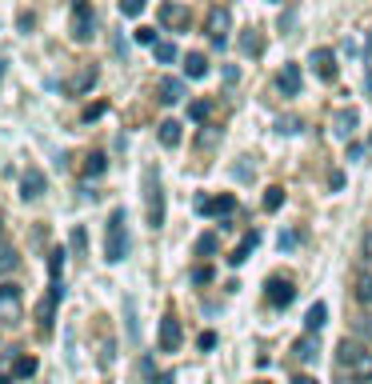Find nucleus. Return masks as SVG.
<instances>
[{
  "mask_svg": "<svg viewBox=\"0 0 372 384\" xmlns=\"http://www.w3.org/2000/svg\"><path fill=\"white\" fill-rule=\"evenodd\" d=\"M60 269H65V249H52L48 252V272H52V280H60Z\"/></svg>",
  "mask_w": 372,
  "mask_h": 384,
  "instance_id": "nucleus-30",
  "label": "nucleus"
},
{
  "mask_svg": "<svg viewBox=\"0 0 372 384\" xmlns=\"http://www.w3.org/2000/svg\"><path fill=\"white\" fill-rule=\"evenodd\" d=\"M60 300H65V284H60V280H52V284H48V293H45V300L36 304V328H40V337H52Z\"/></svg>",
  "mask_w": 372,
  "mask_h": 384,
  "instance_id": "nucleus-3",
  "label": "nucleus"
},
{
  "mask_svg": "<svg viewBox=\"0 0 372 384\" xmlns=\"http://www.w3.org/2000/svg\"><path fill=\"white\" fill-rule=\"evenodd\" d=\"M21 317V289L16 284H0V320Z\"/></svg>",
  "mask_w": 372,
  "mask_h": 384,
  "instance_id": "nucleus-13",
  "label": "nucleus"
},
{
  "mask_svg": "<svg viewBox=\"0 0 372 384\" xmlns=\"http://www.w3.org/2000/svg\"><path fill=\"white\" fill-rule=\"evenodd\" d=\"M264 212H277L280 204H284V188H280V184H272V188H268V192H264Z\"/></svg>",
  "mask_w": 372,
  "mask_h": 384,
  "instance_id": "nucleus-28",
  "label": "nucleus"
},
{
  "mask_svg": "<svg viewBox=\"0 0 372 384\" xmlns=\"http://www.w3.org/2000/svg\"><path fill=\"white\" fill-rule=\"evenodd\" d=\"M277 89L280 96H301V65H280Z\"/></svg>",
  "mask_w": 372,
  "mask_h": 384,
  "instance_id": "nucleus-12",
  "label": "nucleus"
},
{
  "mask_svg": "<svg viewBox=\"0 0 372 384\" xmlns=\"http://www.w3.org/2000/svg\"><path fill=\"white\" fill-rule=\"evenodd\" d=\"M209 252H216V236H200L196 240V256H209Z\"/></svg>",
  "mask_w": 372,
  "mask_h": 384,
  "instance_id": "nucleus-36",
  "label": "nucleus"
},
{
  "mask_svg": "<svg viewBox=\"0 0 372 384\" xmlns=\"http://www.w3.org/2000/svg\"><path fill=\"white\" fill-rule=\"evenodd\" d=\"M12 269H16V249L0 245V272H12Z\"/></svg>",
  "mask_w": 372,
  "mask_h": 384,
  "instance_id": "nucleus-31",
  "label": "nucleus"
},
{
  "mask_svg": "<svg viewBox=\"0 0 372 384\" xmlns=\"http://www.w3.org/2000/svg\"><path fill=\"white\" fill-rule=\"evenodd\" d=\"M144 4H148V0H120V12H124V16H140Z\"/></svg>",
  "mask_w": 372,
  "mask_h": 384,
  "instance_id": "nucleus-34",
  "label": "nucleus"
},
{
  "mask_svg": "<svg viewBox=\"0 0 372 384\" xmlns=\"http://www.w3.org/2000/svg\"><path fill=\"white\" fill-rule=\"evenodd\" d=\"M181 128H185V124H181V120H161V124H156V140H161L164 148H176V144H181Z\"/></svg>",
  "mask_w": 372,
  "mask_h": 384,
  "instance_id": "nucleus-16",
  "label": "nucleus"
},
{
  "mask_svg": "<svg viewBox=\"0 0 372 384\" xmlns=\"http://www.w3.org/2000/svg\"><path fill=\"white\" fill-rule=\"evenodd\" d=\"M352 293H356V300H360V304L372 313V276H369V272H360V276H356V289H352Z\"/></svg>",
  "mask_w": 372,
  "mask_h": 384,
  "instance_id": "nucleus-24",
  "label": "nucleus"
},
{
  "mask_svg": "<svg viewBox=\"0 0 372 384\" xmlns=\"http://www.w3.org/2000/svg\"><path fill=\"white\" fill-rule=\"evenodd\" d=\"M108 168V157L104 153H89V160H84V177H100Z\"/></svg>",
  "mask_w": 372,
  "mask_h": 384,
  "instance_id": "nucleus-27",
  "label": "nucleus"
},
{
  "mask_svg": "<svg viewBox=\"0 0 372 384\" xmlns=\"http://www.w3.org/2000/svg\"><path fill=\"white\" fill-rule=\"evenodd\" d=\"M156 384H176V376H172V372H164V376H156Z\"/></svg>",
  "mask_w": 372,
  "mask_h": 384,
  "instance_id": "nucleus-44",
  "label": "nucleus"
},
{
  "mask_svg": "<svg viewBox=\"0 0 372 384\" xmlns=\"http://www.w3.org/2000/svg\"><path fill=\"white\" fill-rule=\"evenodd\" d=\"M345 384H360V381H345Z\"/></svg>",
  "mask_w": 372,
  "mask_h": 384,
  "instance_id": "nucleus-49",
  "label": "nucleus"
},
{
  "mask_svg": "<svg viewBox=\"0 0 372 384\" xmlns=\"http://www.w3.org/2000/svg\"><path fill=\"white\" fill-rule=\"evenodd\" d=\"M369 92H372V76H369Z\"/></svg>",
  "mask_w": 372,
  "mask_h": 384,
  "instance_id": "nucleus-48",
  "label": "nucleus"
},
{
  "mask_svg": "<svg viewBox=\"0 0 372 384\" xmlns=\"http://www.w3.org/2000/svg\"><path fill=\"white\" fill-rule=\"evenodd\" d=\"M345 381H360V384H372V352H364L360 361L345 368Z\"/></svg>",
  "mask_w": 372,
  "mask_h": 384,
  "instance_id": "nucleus-19",
  "label": "nucleus"
},
{
  "mask_svg": "<svg viewBox=\"0 0 372 384\" xmlns=\"http://www.w3.org/2000/svg\"><path fill=\"white\" fill-rule=\"evenodd\" d=\"M0 76H4V60H0Z\"/></svg>",
  "mask_w": 372,
  "mask_h": 384,
  "instance_id": "nucleus-47",
  "label": "nucleus"
},
{
  "mask_svg": "<svg viewBox=\"0 0 372 384\" xmlns=\"http://www.w3.org/2000/svg\"><path fill=\"white\" fill-rule=\"evenodd\" d=\"M292 352H297L301 361H316V357H321V344H316V332H308L304 340H297V344H292Z\"/></svg>",
  "mask_w": 372,
  "mask_h": 384,
  "instance_id": "nucleus-23",
  "label": "nucleus"
},
{
  "mask_svg": "<svg viewBox=\"0 0 372 384\" xmlns=\"http://www.w3.org/2000/svg\"><path fill=\"white\" fill-rule=\"evenodd\" d=\"M40 192H45V172H40V168H28L21 177V196L24 201H36Z\"/></svg>",
  "mask_w": 372,
  "mask_h": 384,
  "instance_id": "nucleus-14",
  "label": "nucleus"
},
{
  "mask_svg": "<svg viewBox=\"0 0 372 384\" xmlns=\"http://www.w3.org/2000/svg\"><path fill=\"white\" fill-rule=\"evenodd\" d=\"M181 340H185V332H181V320L172 317V313H164V317H161V337H156L161 352H176V348H181Z\"/></svg>",
  "mask_w": 372,
  "mask_h": 384,
  "instance_id": "nucleus-6",
  "label": "nucleus"
},
{
  "mask_svg": "<svg viewBox=\"0 0 372 384\" xmlns=\"http://www.w3.org/2000/svg\"><path fill=\"white\" fill-rule=\"evenodd\" d=\"M96 76H100L96 65H84V68H80V76H72V80H69V92H72V96H84V92L96 84Z\"/></svg>",
  "mask_w": 372,
  "mask_h": 384,
  "instance_id": "nucleus-17",
  "label": "nucleus"
},
{
  "mask_svg": "<svg viewBox=\"0 0 372 384\" xmlns=\"http://www.w3.org/2000/svg\"><path fill=\"white\" fill-rule=\"evenodd\" d=\"M328 188H332V192H340V188H345V172H332V181H328Z\"/></svg>",
  "mask_w": 372,
  "mask_h": 384,
  "instance_id": "nucleus-41",
  "label": "nucleus"
},
{
  "mask_svg": "<svg viewBox=\"0 0 372 384\" xmlns=\"http://www.w3.org/2000/svg\"><path fill=\"white\" fill-rule=\"evenodd\" d=\"M360 157H364V148H360V144L352 140V144H349V160H360Z\"/></svg>",
  "mask_w": 372,
  "mask_h": 384,
  "instance_id": "nucleus-43",
  "label": "nucleus"
},
{
  "mask_svg": "<svg viewBox=\"0 0 372 384\" xmlns=\"http://www.w3.org/2000/svg\"><path fill=\"white\" fill-rule=\"evenodd\" d=\"M93 32H96L93 4L89 0H72V36L76 41H93Z\"/></svg>",
  "mask_w": 372,
  "mask_h": 384,
  "instance_id": "nucleus-4",
  "label": "nucleus"
},
{
  "mask_svg": "<svg viewBox=\"0 0 372 384\" xmlns=\"http://www.w3.org/2000/svg\"><path fill=\"white\" fill-rule=\"evenodd\" d=\"M140 192H144V225L156 232V228H164V188H161V168L156 164H144Z\"/></svg>",
  "mask_w": 372,
  "mask_h": 384,
  "instance_id": "nucleus-1",
  "label": "nucleus"
},
{
  "mask_svg": "<svg viewBox=\"0 0 372 384\" xmlns=\"http://www.w3.org/2000/svg\"><path fill=\"white\" fill-rule=\"evenodd\" d=\"M205 72H209V56H205V52H188L185 56V76L188 80H200Z\"/></svg>",
  "mask_w": 372,
  "mask_h": 384,
  "instance_id": "nucleus-22",
  "label": "nucleus"
},
{
  "mask_svg": "<svg viewBox=\"0 0 372 384\" xmlns=\"http://www.w3.org/2000/svg\"><path fill=\"white\" fill-rule=\"evenodd\" d=\"M32 372H36V361H32V357H21V361L12 364V376H21V381L32 376Z\"/></svg>",
  "mask_w": 372,
  "mask_h": 384,
  "instance_id": "nucleus-32",
  "label": "nucleus"
},
{
  "mask_svg": "<svg viewBox=\"0 0 372 384\" xmlns=\"http://www.w3.org/2000/svg\"><path fill=\"white\" fill-rule=\"evenodd\" d=\"M0 384H8V376H4V372H0Z\"/></svg>",
  "mask_w": 372,
  "mask_h": 384,
  "instance_id": "nucleus-46",
  "label": "nucleus"
},
{
  "mask_svg": "<svg viewBox=\"0 0 372 384\" xmlns=\"http://www.w3.org/2000/svg\"><path fill=\"white\" fill-rule=\"evenodd\" d=\"M152 52H156V60H161V65H172V60H181V48L172 45V41H161V45L152 48Z\"/></svg>",
  "mask_w": 372,
  "mask_h": 384,
  "instance_id": "nucleus-26",
  "label": "nucleus"
},
{
  "mask_svg": "<svg viewBox=\"0 0 372 384\" xmlns=\"http://www.w3.org/2000/svg\"><path fill=\"white\" fill-rule=\"evenodd\" d=\"M156 100H161V104H176V100H185V80L164 76L161 84H156Z\"/></svg>",
  "mask_w": 372,
  "mask_h": 384,
  "instance_id": "nucleus-15",
  "label": "nucleus"
},
{
  "mask_svg": "<svg viewBox=\"0 0 372 384\" xmlns=\"http://www.w3.org/2000/svg\"><path fill=\"white\" fill-rule=\"evenodd\" d=\"M124 208H113L108 225H104V260L108 264H120L128 256V225H124Z\"/></svg>",
  "mask_w": 372,
  "mask_h": 384,
  "instance_id": "nucleus-2",
  "label": "nucleus"
},
{
  "mask_svg": "<svg viewBox=\"0 0 372 384\" xmlns=\"http://www.w3.org/2000/svg\"><path fill=\"white\" fill-rule=\"evenodd\" d=\"M100 113H104V100H96V104H89V109H84V120H96Z\"/></svg>",
  "mask_w": 372,
  "mask_h": 384,
  "instance_id": "nucleus-39",
  "label": "nucleus"
},
{
  "mask_svg": "<svg viewBox=\"0 0 372 384\" xmlns=\"http://www.w3.org/2000/svg\"><path fill=\"white\" fill-rule=\"evenodd\" d=\"M205 348H216V332H200V352Z\"/></svg>",
  "mask_w": 372,
  "mask_h": 384,
  "instance_id": "nucleus-40",
  "label": "nucleus"
},
{
  "mask_svg": "<svg viewBox=\"0 0 372 384\" xmlns=\"http://www.w3.org/2000/svg\"><path fill=\"white\" fill-rule=\"evenodd\" d=\"M233 208H236L233 192H220V196H196V212H200V216H216V221H224Z\"/></svg>",
  "mask_w": 372,
  "mask_h": 384,
  "instance_id": "nucleus-5",
  "label": "nucleus"
},
{
  "mask_svg": "<svg viewBox=\"0 0 372 384\" xmlns=\"http://www.w3.org/2000/svg\"><path fill=\"white\" fill-rule=\"evenodd\" d=\"M0 232H4V221H0Z\"/></svg>",
  "mask_w": 372,
  "mask_h": 384,
  "instance_id": "nucleus-50",
  "label": "nucleus"
},
{
  "mask_svg": "<svg viewBox=\"0 0 372 384\" xmlns=\"http://www.w3.org/2000/svg\"><path fill=\"white\" fill-rule=\"evenodd\" d=\"M360 252L372 260V232H364V240H360Z\"/></svg>",
  "mask_w": 372,
  "mask_h": 384,
  "instance_id": "nucleus-42",
  "label": "nucleus"
},
{
  "mask_svg": "<svg viewBox=\"0 0 372 384\" xmlns=\"http://www.w3.org/2000/svg\"><path fill=\"white\" fill-rule=\"evenodd\" d=\"M72 252L84 256V228H72Z\"/></svg>",
  "mask_w": 372,
  "mask_h": 384,
  "instance_id": "nucleus-38",
  "label": "nucleus"
},
{
  "mask_svg": "<svg viewBox=\"0 0 372 384\" xmlns=\"http://www.w3.org/2000/svg\"><path fill=\"white\" fill-rule=\"evenodd\" d=\"M356 124H360V113H356V109H336V113H332V136H340V140H352Z\"/></svg>",
  "mask_w": 372,
  "mask_h": 384,
  "instance_id": "nucleus-11",
  "label": "nucleus"
},
{
  "mask_svg": "<svg viewBox=\"0 0 372 384\" xmlns=\"http://www.w3.org/2000/svg\"><path fill=\"white\" fill-rule=\"evenodd\" d=\"M360 357H364V348H360L356 340H340V344H336V361H340V368H352Z\"/></svg>",
  "mask_w": 372,
  "mask_h": 384,
  "instance_id": "nucleus-18",
  "label": "nucleus"
},
{
  "mask_svg": "<svg viewBox=\"0 0 372 384\" xmlns=\"http://www.w3.org/2000/svg\"><path fill=\"white\" fill-rule=\"evenodd\" d=\"M256 245H260V232H248V236H244V240L229 252V264H233V269H236V264H244V260H248V252H253Z\"/></svg>",
  "mask_w": 372,
  "mask_h": 384,
  "instance_id": "nucleus-20",
  "label": "nucleus"
},
{
  "mask_svg": "<svg viewBox=\"0 0 372 384\" xmlns=\"http://www.w3.org/2000/svg\"><path fill=\"white\" fill-rule=\"evenodd\" d=\"M132 41H137V45H148V48L161 45V41H156V28H144V24H140L137 32H132Z\"/></svg>",
  "mask_w": 372,
  "mask_h": 384,
  "instance_id": "nucleus-29",
  "label": "nucleus"
},
{
  "mask_svg": "<svg viewBox=\"0 0 372 384\" xmlns=\"http://www.w3.org/2000/svg\"><path fill=\"white\" fill-rule=\"evenodd\" d=\"M192 280H196V284H209V280H212V269H209V264H196V269H192Z\"/></svg>",
  "mask_w": 372,
  "mask_h": 384,
  "instance_id": "nucleus-37",
  "label": "nucleus"
},
{
  "mask_svg": "<svg viewBox=\"0 0 372 384\" xmlns=\"http://www.w3.org/2000/svg\"><path fill=\"white\" fill-rule=\"evenodd\" d=\"M256 384H264V381H256Z\"/></svg>",
  "mask_w": 372,
  "mask_h": 384,
  "instance_id": "nucleus-51",
  "label": "nucleus"
},
{
  "mask_svg": "<svg viewBox=\"0 0 372 384\" xmlns=\"http://www.w3.org/2000/svg\"><path fill=\"white\" fill-rule=\"evenodd\" d=\"M240 48H244V56H260V48H264V41H260V32H240Z\"/></svg>",
  "mask_w": 372,
  "mask_h": 384,
  "instance_id": "nucleus-25",
  "label": "nucleus"
},
{
  "mask_svg": "<svg viewBox=\"0 0 372 384\" xmlns=\"http://www.w3.org/2000/svg\"><path fill=\"white\" fill-rule=\"evenodd\" d=\"M325 320H328V304H325V300H316V304L304 313V328H308V332H321Z\"/></svg>",
  "mask_w": 372,
  "mask_h": 384,
  "instance_id": "nucleus-21",
  "label": "nucleus"
},
{
  "mask_svg": "<svg viewBox=\"0 0 372 384\" xmlns=\"http://www.w3.org/2000/svg\"><path fill=\"white\" fill-rule=\"evenodd\" d=\"M188 116H192V120H209V100H192V104H188Z\"/></svg>",
  "mask_w": 372,
  "mask_h": 384,
  "instance_id": "nucleus-35",
  "label": "nucleus"
},
{
  "mask_svg": "<svg viewBox=\"0 0 372 384\" xmlns=\"http://www.w3.org/2000/svg\"><path fill=\"white\" fill-rule=\"evenodd\" d=\"M229 32H233V16H229V8H212V12H209V36H212V45L224 48Z\"/></svg>",
  "mask_w": 372,
  "mask_h": 384,
  "instance_id": "nucleus-8",
  "label": "nucleus"
},
{
  "mask_svg": "<svg viewBox=\"0 0 372 384\" xmlns=\"http://www.w3.org/2000/svg\"><path fill=\"white\" fill-rule=\"evenodd\" d=\"M277 128H280V133H284V136H292V133H301L304 124H301V120H297V116H280V120H277Z\"/></svg>",
  "mask_w": 372,
  "mask_h": 384,
  "instance_id": "nucleus-33",
  "label": "nucleus"
},
{
  "mask_svg": "<svg viewBox=\"0 0 372 384\" xmlns=\"http://www.w3.org/2000/svg\"><path fill=\"white\" fill-rule=\"evenodd\" d=\"M264 289H268V304H272V308H288V304H292V296H297V289H292V280H288V276H268V284H264Z\"/></svg>",
  "mask_w": 372,
  "mask_h": 384,
  "instance_id": "nucleus-7",
  "label": "nucleus"
},
{
  "mask_svg": "<svg viewBox=\"0 0 372 384\" xmlns=\"http://www.w3.org/2000/svg\"><path fill=\"white\" fill-rule=\"evenodd\" d=\"M292 384H316V381H312V376H297Z\"/></svg>",
  "mask_w": 372,
  "mask_h": 384,
  "instance_id": "nucleus-45",
  "label": "nucleus"
},
{
  "mask_svg": "<svg viewBox=\"0 0 372 384\" xmlns=\"http://www.w3.org/2000/svg\"><path fill=\"white\" fill-rule=\"evenodd\" d=\"M161 24H164V28H176V32H185L188 24H192V12H188L185 4L168 0V4H161Z\"/></svg>",
  "mask_w": 372,
  "mask_h": 384,
  "instance_id": "nucleus-9",
  "label": "nucleus"
},
{
  "mask_svg": "<svg viewBox=\"0 0 372 384\" xmlns=\"http://www.w3.org/2000/svg\"><path fill=\"white\" fill-rule=\"evenodd\" d=\"M308 65H312V72L321 76V80H336V56H332V48H312V56H308Z\"/></svg>",
  "mask_w": 372,
  "mask_h": 384,
  "instance_id": "nucleus-10",
  "label": "nucleus"
}]
</instances>
